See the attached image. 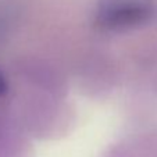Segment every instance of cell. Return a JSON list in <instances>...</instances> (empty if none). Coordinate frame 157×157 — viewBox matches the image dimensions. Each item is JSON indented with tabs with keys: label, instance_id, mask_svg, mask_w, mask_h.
Instances as JSON below:
<instances>
[{
	"label": "cell",
	"instance_id": "6da1fadb",
	"mask_svg": "<svg viewBox=\"0 0 157 157\" xmlns=\"http://www.w3.org/2000/svg\"><path fill=\"white\" fill-rule=\"evenodd\" d=\"M153 10V0H98L95 22L103 32L122 33L145 25Z\"/></svg>",
	"mask_w": 157,
	"mask_h": 157
},
{
	"label": "cell",
	"instance_id": "7a4b0ae2",
	"mask_svg": "<svg viewBox=\"0 0 157 157\" xmlns=\"http://www.w3.org/2000/svg\"><path fill=\"white\" fill-rule=\"evenodd\" d=\"M6 90H7V83H6V79H4V77H3V74L0 72V98L6 93Z\"/></svg>",
	"mask_w": 157,
	"mask_h": 157
}]
</instances>
